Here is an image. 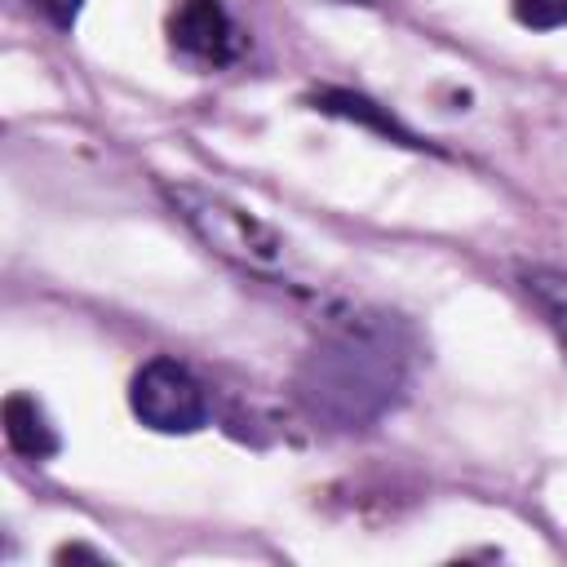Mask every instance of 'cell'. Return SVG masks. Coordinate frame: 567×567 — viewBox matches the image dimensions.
Instances as JSON below:
<instances>
[{"mask_svg": "<svg viewBox=\"0 0 567 567\" xmlns=\"http://www.w3.org/2000/svg\"><path fill=\"white\" fill-rule=\"evenodd\" d=\"M128 408L155 434H195V430L208 425L204 385L195 381V372L186 363H177L168 354H155L133 372Z\"/></svg>", "mask_w": 567, "mask_h": 567, "instance_id": "cell-3", "label": "cell"}, {"mask_svg": "<svg viewBox=\"0 0 567 567\" xmlns=\"http://www.w3.org/2000/svg\"><path fill=\"white\" fill-rule=\"evenodd\" d=\"M4 443H9L18 456H27V461H49V456H58V447H62V439H58L49 412H44L31 394H9V399H4Z\"/></svg>", "mask_w": 567, "mask_h": 567, "instance_id": "cell-5", "label": "cell"}, {"mask_svg": "<svg viewBox=\"0 0 567 567\" xmlns=\"http://www.w3.org/2000/svg\"><path fill=\"white\" fill-rule=\"evenodd\" d=\"M527 292L536 297V306L545 310V319L554 323V332L567 350V279L549 275V270H527Z\"/></svg>", "mask_w": 567, "mask_h": 567, "instance_id": "cell-7", "label": "cell"}, {"mask_svg": "<svg viewBox=\"0 0 567 567\" xmlns=\"http://www.w3.org/2000/svg\"><path fill=\"white\" fill-rule=\"evenodd\" d=\"M168 44L195 66H226L239 58L244 35L221 0H177L168 13Z\"/></svg>", "mask_w": 567, "mask_h": 567, "instance_id": "cell-4", "label": "cell"}, {"mask_svg": "<svg viewBox=\"0 0 567 567\" xmlns=\"http://www.w3.org/2000/svg\"><path fill=\"white\" fill-rule=\"evenodd\" d=\"M315 106L319 111H328V115H341V120H359V124H368V128H377V133H385V137H399L403 146H421L390 111H381L372 97H363V93H350V89H323V93H315Z\"/></svg>", "mask_w": 567, "mask_h": 567, "instance_id": "cell-6", "label": "cell"}, {"mask_svg": "<svg viewBox=\"0 0 567 567\" xmlns=\"http://www.w3.org/2000/svg\"><path fill=\"white\" fill-rule=\"evenodd\" d=\"M408 385V341L385 315H346L301 359L292 390L297 403L332 425L359 430L385 416Z\"/></svg>", "mask_w": 567, "mask_h": 567, "instance_id": "cell-1", "label": "cell"}, {"mask_svg": "<svg viewBox=\"0 0 567 567\" xmlns=\"http://www.w3.org/2000/svg\"><path fill=\"white\" fill-rule=\"evenodd\" d=\"M35 4L44 9V18H49L58 31H71L75 18H80V9H84V0H35Z\"/></svg>", "mask_w": 567, "mask_h": 567, "instance_id": "cell-9", "label": "cell"}, {"mask_svg": "<svg viewBox=\"0 0 567 567\" xmlns=\"http://www.w3.org/2000/svg\"><path fill=\"white\" fill-rule=\"evenodd\" d=\"M168 199L177 204V213L190 221V230H195L213 252L239 261L244 270L279 275V270L288 266L284 239H279L261 217H252L248 208L230 204L226 195H213V190H199V186H168Z\"/></svg>", "mask_w": 567, "mask_h": 567, "instance_id": "cell-2", "label": "cell"}, {"mask_svg": "<svg viewBox=\"0 0 567 567\" xmlns=\"http://www.w3.org/2000/svg\"><path fill=\"white\" fill-rule=\"evenodd\" d=\"M514 18L527 31H558L567 27V0H514Z\"/></svg>", "mask_w": 567, "mask_h": 567, "instance_id": "cell-8", "label": "cell"}]
</instances>
